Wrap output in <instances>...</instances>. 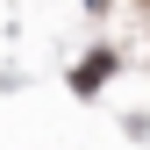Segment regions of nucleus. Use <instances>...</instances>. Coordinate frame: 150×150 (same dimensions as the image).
I'll list each match as a JSON object with an SVG mask.
<instances>
[{"label": "nucleus", "mask_w": 150, "mask_h": 150, "mask_svg": "<svg viewBox=\"0 0 150 150\" xmlns=\"http://www.w3.org/2000/svg\"><path fill=\"white\" fill-rule=\"evenodd\" d=\"M107 71H115V57H107V50H93V57L79 64V86L93 93V86H100V79H107Z\"/></svg>", "instance_id": "obj_1"}]
</instances>
